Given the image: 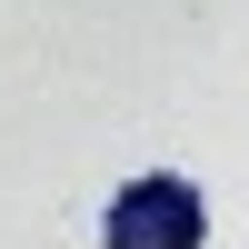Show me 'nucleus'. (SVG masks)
<instances>
[{
  "instance_id": "1",
  "label": "nucleus",
  "mask_w": 249,
  "mask_h": 249,
  "mask_svg": "<svg viewBox=\"0 0 249 249\" xmlns=\"http://www.w3.org/2000/svg\"><path fill=\"white\" fill-rule=\"evenodd\" d=\"M100 239L110 249H199L210 239V199H199L179 170H150V179H130V190L110 199Z\"/></svg>"
}]
</instances>
